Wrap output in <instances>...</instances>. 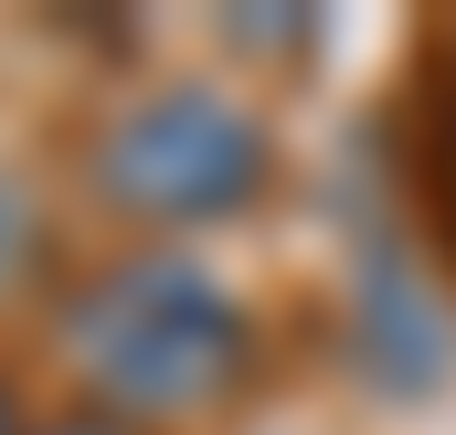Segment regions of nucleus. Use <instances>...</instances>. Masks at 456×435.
Instances as JSON below:
<instances>
[{
    "label": "nucleus",
    "mask_w": 456,
    "mask_h": 435,
    "mask_svg": "<svg viewBox=\"0 0 456 435\" xmlns=\"http://www.w3.org/2000/svg\"><path fill=\"white\" fill-rule=\"evenodd\" d=\"M64 350L117 414H213L255 382V329L191 255H127L86 276L64 308Z\"/></svg>",
    "instance_id": "obj_1"
},
{
    "label": "nucleus",
    "mask_w": 456,
    "mask_h": 435,
    "mask_svg": "<svg viewBox=\"0 0 456 435\" xmlns=\"http://www.w3.org/2000/svg\"><path fill=\"white\" fill-rule=\"evenodd\" d=\"M265 170H276L265 127L213 86H159L117 107L96 138V192L127 223H224L265 192Z\"/></svg>",
    "instance_id": "obj_2"
},
{
    "label": "nucleus",
    "mask_w": 456,
    "mask_h": 435,
    "mask_svg": "<svg viewBox=\"0 0 456 435\" xmlns=\"http://www.w3.org/2000/svg\"><path fill=\"white\" fill-rule=\"evenodd\" d=\"M425 192L446 202V234H456V53H446V96H436V149H425Z\"/></svg>",
    "instance_id": "obj_3"
},
{
    "label": "nucleus",
    "mask_w": 456,
    "mask_h": 435,
    "mask_svg": "<svg viewBox=\"0 0 456 435\" xmlns=\"http://www.w3.org/2000/svg\"><path fill=\"white\" fill-rule=\"evenodd\" d=\"M21 244H32V213H21V202H11V192H0V266H11V255H21Z\"/></svg>",
    "instance_id": "obj_4"
},
{
    "label": "nucleus",
    "mask_w": 456,
    "mask_h": 435,
    "mask_svg": "<svg viewBox=\"0 0 456 435\" xmlns=\"http://www.w3.org/2000/svg\"><path fill=\"white\" fill-rule=\"evenodd\" d=\"M43 435H127V425H107V414H75V425H43Z\"/></svg>",
    "instance_id": "obj_5"
},
{
    "label": "nucleus",
    "mask_w": 456,
    "mask_h": 435,
    "mask_svg": "<svg viewBox=\"0 0 456 435\" xmlns=\"http://www.w3.org/2000/svg\"><path fill=\"white\" fill-rule=\"evenodd\" d=\"M0 435H21V425H11V404H0Z\"/></svg>",
    "instance_id": "obj_6"
}]
</instances>
